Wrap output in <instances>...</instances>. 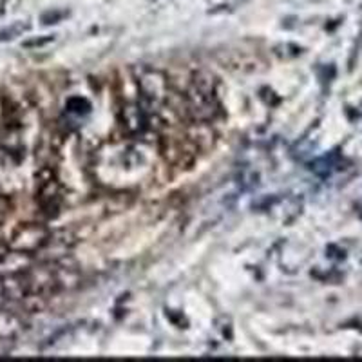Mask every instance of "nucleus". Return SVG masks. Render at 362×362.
<instances>
[{
  "label": "nucleus",
  "instance_id": "1",
  "mask_svg": "<svg viewBox=\"0 0 362 362\" xmlns=\"http://www.w3.org/2000/svg\"><path fill=\"white\" fill-rule=\"evenodd\" d=\"M218 78L209 71H198L194 73L185 95H183V115L189 122L196 124H212L223 115L221 102L218 95Z\"/></svg>",
  "mask_w": 362,
  "mask_h": 362
},
{
  "label": "nucleus",
  "instance_id": "2",
  "mask_svg": "<svg viewBox=\"0 0 362 362\" xmlns=\"http://www.w3.org/2000/svg\"><path fill=\"white\" fill-rule=\"evenodd\" d=\"M136 86H138V102L148 112H158V107L167 103V100H169V78L161 71L144 67L136 76Z\"/></svg>",
  "mask_w": 362,
  "mask_h": 362
},
{
  "label": "nucleus",
  "instance_id": "3",
  "mask_svg": "<svg viewBox=\"0 0 362 362\" xmlns=\"http://www.w3.org/2000/svg\"><path fill=\"white\" fill-rule=\"evenodd\" d=\"M37 203L42 216L57 218L64 203V189L51 165H44L37 173Z\"/></svg>",
  "mask_w": 362,
  "mask_h": 362
},
{
  "label": "nucleus",
  "instance_id": "4",
  "mask_svg": "<svg viewBox=\"0 0 362 362\" xmlns=\"http://www.w3.org/2000/svg\"><path fill=\"white\" fill-rule=\"evenodd\" d=\"M51 232L49 228L42 223H25L13 232L11 239L8 241V247L13 250L28 252V254H37L47 243Z\"/></svg>",
  "mask_w": 362,
  "mask_h": 362
},
{
  "label": "nucleus",
  "instance_id": "5",
  "mask_svg": "<svg viewBox=\"0 0 362 362\" xmlns=\"http://www.w3.org/2000/svg\"><path fill=\"white\" fill-rule=\"evenodd\" d=\"M151 115L153 112H148L136 100V102H127L124 107L119 109L118 119L129 136H145L148 131H153L151 129Z\"/></svg>",
  "mask_w": 362,
  "mask_h": 362
},
{
  "label": "nucleus",
  "instance_id": "6",
  "mask_svg": "<svg viewBox=\"0 0 362 362\" xmlns=\"http://www.w3.org/2000/svg\"><path fill=\"white\" fill-rule=\"evenodd\" d=\"M33 263H35L33 254L8 248L4 254L0 255V277L18 276V274H24V272L28 270V268L31 267Z\"/></svg>",
  "mask_w": 362,
  "mask_h": 362
},
{
  "label": "nucleus",
  "instance_id": "7",
  "mask_svg": "<svg viewBox=\"0 0 362 362\" xmlns=\"http://www.w3.org/2000/svg\"><path fill=\"white\" fill-rule=\"evenodd\" d=\"M25 322L22 315L15 310L0 308V341H11L22 334Z\"/></svg>",
  "mask_w": 362,
  "mask_h": 362
},
{
  "label": "nucleus",
  "instance_id": "8",
  "mask_svg": "<svg viewBox=\"0 0 362 362\" xmlns=\"http://www.w3.org/2000/svg\"><path fill=\"white\" fill-rule=\"evenodd\" d=\"M28 29L29 25L24 24V22H15V24L8 25V28H4L0 31V42H8L13 40L15 37H21V35H24Z\"/></svg>",
  "mask_w": 362,
  "mask_h": 362
},
{
  "label": "nucleus",
  "instance_id": "9",
  "mask_svg": "<svg viewBox=\"0 0 362 362\" xmlns=\"http://www.w3.org/2000/svg\"><path fill=\"white\" fill-rule=\"evenodd\" d=\"M8 212H9V199L6 198L4 194H0V225L4 223Z\"/></svg>",
  "mask_w": 362,
  "mask_h": 362
},
{
  "label": "nucleus",
  "instance_id": "10",
  "mask_svg": "<svg viewBox=\"0 0 362 362\" xmlns=\"http://www.w3.org/2000/svg\"><path fill=\"white\" fill-rule=\"evenodd\" d=\"M66 13H47V15H44V24H51V21H60V18L64 17Z\"/></svg>",
  "mask_w": 362,
  "mask_h": 362
}]
</instances>
